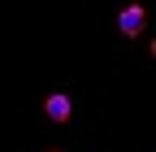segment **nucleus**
Wrapping results in <instances>:
<instances>
[{
	"label": "nucleus",
	"mask_w": 156,
	"mask_h": 152,
	"mask_svg": "<svg viewBox=\"0 0 156 152\" xmlns=\"http://www.w3.org/2000/svg\"><path fill=\"white\" fill-rule=\"evenodd\" d=\"M143 26H147V13H143L139 5H126L122 13H117V31H122L126 39H134V35H139Z\"/></svg>",
	"instance_id": "f257e3e1"
},
{
	"label": "nucleus",
	"mask_w": 156,
	"mask_h": 152,
	"mask_svg": "<svg viewBox=\"0 0 156 152\" xmlns=\"http://www.w3.org/2000/svg\"><path fill=\"white\" fill-rule=\"evenodd\" d=\"M44 113L52 122H69V113H74V104H69V96H61V91H52V96L44 100Z\"/></svg>",
	"instance_id": "f03ea898"
}]
</instances>
